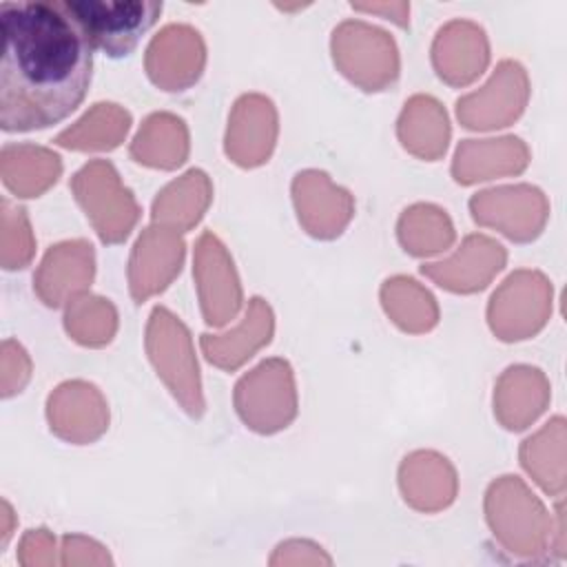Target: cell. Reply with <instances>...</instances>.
Segmentation results:
<instances>
[{"label": "cell", "mask_w": 567, "mask_h": 567, "mask_svg": "<svg viewBox=\"0 0 567 567\" xmlns=\"http://www.w3.org/2000/svg\"><path fill=\"white\" fill-rule=\"evenodd\" d=\"M505 252L487 237L472 235L463 241L461 250L441 264H425L423 275L439 286L454 292H474L487 286V281L503 268Z\"/></svg>", "instance_id": "obj_15"}, {"label": "cell", "mask_w": 567, "mask_h": 567, "mask_svg": "<svg viewBox=\"0 0 567 567\" xmlns=\"http://www.w3.org/2000/svg\"><path fill=\"white\" fill-rule=\"evenodd\" d=\"M60 157L33 144H7L0 153V175L4 186L18 197H38L58 182Z\"/></svg>", "instance_id": "obj_19"}, {"label": "cell", "mask_w": 567, "mask_h": 567, "mask_svg": "<svg viewBox=\"0 0 567 567\" xmlns=\"http://www.w3.org/2000/svg\"><path fill=\"white\" fill-rule=\"evenodd\" d=\"M487 40L481 27L472 22H450L432 44V62L447 84H467L483 73L487 64Z\"/></svg>", "instance_id": "obj_16"}, {"label": "cell", "mask_w": 567, "mask_h": 567, "mask_svg": "<svg viewBox=\"0 0 567 567\" xmlns=\"http://www.w3.org/2000/svg\"><path fill=\"white\" fill-rule=\"evenodd\" d=\"M2 518H4V527H2V545H7L9 536H11V520H13V512L11 505L7 501H2Z\"/></svg>", "instance_id": "obj_32"}, {"label": "cell", "mask_w": 567, "mask_h": 567, "mask_svg": "<svg viewBox=\"0 0 567 567\" xmlns=\"http://www.w3.org/2000/svg\"><path fill=\"white\" fill-rule=\"evenodd\" d=\"M62 4L91 47L113 58L128 55L162 13V2L153 0H62Z\"/></svg>", "instance_id": "obj_2"}, {"label": "cell", "mask_w": 567, "mask_h": 567, "mask_svg": "<svg viewBox=\"0 0 567 567\" xmlns=\"http://www.w3.org/2000/svg\"><path fill=\"white\" fill-rule=\"evenodd\" d=\"M93 279V246L78 239L51 246L33 277V290L38 297L58 308L64 301L75 299Z\"/></svg>", "instance_id": "obj_14"}, {"label": "cell", "mask_w": 567, "mask_h": 567, "mask_svg": "<svg viewBox=\"0 0 567 567\" xmlns=\"http://www.w3.org/2000/svg\"><path fill=\"white\" fill-rule=\"evenodd\" d=\"M299 221L315 237H337L352 217V197L334 186L326 173L303 171L292 182Z\"/></svg>", "instance_id": "obj_12"}, {"label": "cell", "mask_w": 567, "mask_h": 567, "mask_svg": "<svg viewBox=\"0 0 567 567\" xmlns=\"http://www.w3.org/2000/svg\"><path fill=\"white\" fill-rule=\"evenodd\" d=\"M51 432L71 443H91L109 425V410L95 385L66 381L55 388L47 403Z\"/></svg>", "instance_id": "obj_9"}, {"label": "cell", "mask_w": 567, "mask_h": 567, "mask_svg": "<svg viewBox=\"0 0 567 567\" xmlns=\"http://www.w3.org/2000/svg\"><path fill=\"white\" fill-rule=\"evenodd\" d=\"M204 60L206 49L199 33L186 24H171L148 44L146 71L157 86L182 91L197 82Z\"/></svg>", "instance_id": "obj_8"}, {"label": "cell", "mask_w": 567, "mask_h": 567, "mask_svg": "<svg viewBox=\"0 0 567 567\" xmlns=\"http://www.w3.org/2000/svg\"><path fill=\"white\" fill-rule=\"evenodd\" d=\"M146 350L164 383L190 416H202L199 370L186 326L166 308H155L146 328Z\"/></svg>", "instance_id": "obj_3"}, {"label": "cell", "mask_w": 567, "mask_h": 567, "mask_svg": "<svg viewBox=\"0 0 567 567\" xmlns=\"http://www.w3.org/2000/svg\"><path fill=\"white\" fill-rule=\"evenodd\" d=\"M117 326L115 308L109 303V299L102 297H75L71 299L66 315H64V328L66 332L82 346H104L111 341Z\"/></svg>", "instance_id": "obj_27"}, {"label": "cell", "mask_w": 567, "mask_h": 567, "mask_svg": "<svg viewBox=\"0 0 567 567\" xmlns=\"http://www.w3.org/2000/svg\"><path fill=\"white\" fill-rule=\"evenodd\" d=\"M403 498L425 512L441 509L452 503L456 492V476L447 458L434 452L410 454L399 472Z\"/></svg>", "instance_id": "obj_17"}, {"label": "cell", "mask_w": 567, "mask_h": 567, "mask_svg": "<svg viewBox=\"0 0 567 567\" xmlns=\"http://www.w3.org/2000/svg\"><path fill=\"white\" fill-rule=\"evenodd\" d=\"M2 230H0V261L4 270H18L29 266L35 241L27 219V210L18 204H11L7 197L0 202Z\"/></svg>", "instance_id": "obj_28"}, {"label": "cell", "mask_w": 567, "mask_h": 567, "mask_svg": "<svg viewBox=\"0 0 567 567\" xmlns=\"http://www.w3.org/2000/svg\"><path fill=\"white\" fill-rule=\"evenodd\" d=\"M332 51L337 66L365 91H381L399 75L394 40L377 27L343 22L334 29Z\"/></svg>", "instance_id": "obj_6"}, {"label": "cell", "mask_w": 567, "mask_h": 567, "mask_svg": "<svg viewBox=\"0 0 567 567\" xmlns=\"http://www.w3.org/2000/svg\"><path fill=\"white\" fill-rule=\"evenodd\" d=\"M29 377H31V361L24 348L13 339H4L2 357H0V394L4 399L18 394L29 381Z\"/></svg>", "instance_id": "obj_29"}, {"label": "cell", "mask_w": 567, "mask_h": 567, "mask_svg": "<svg viewBox=\"0 0 567 567\" xmlns=\"http://www.w3.org/2000/svg\"><path fill=\"white\" fill-rule=\"evenodd\" d=\"M131 155L135 162L153 168H175L186 162L188 131L171 113L151 115L133 140Z\"/></svg>", "instance_id": "obj_22"}, {"label": "cell", "mask_w": 567, "mask_h": 567, "mask_svg": "<svg viewBox=\"0 0 567 567\" xmlns=\"http://www.w3.org/2000/svg\"><path fill=\"white\" fill-rule=\"evenodd\" d=\"M272 337V310L255 297L250 299L244 323L228 334H202V350L206 359L224 370H233L250 359Z\"/></svg>", "instance_id": "obj_18"}, {"label": "cell", "mask_w": 567, "mask_h": 567, "mask_svg": "<svg viewBox=\"0 0 567 567\" xmlns=\"http://www.w3.org/2000/svg\"><path fill=\"white\" fill-rule=\"evenodd\" d=\"M401 144L425 159H436L447 148L450 122L443 106L430 95L412 97L399 120Z\"/></svg>", "instance_id": "obj_21"}, {"label": "cell", "mask_w": 567, "mask_h": 567, "mask_svg": "<svg viewBox=\"0 0 567 567\" xmlns=\"http://www.w3.org/2000/svg\"><path fill=\"white\" fill-rule=\"evenodd\" d=\"M62 549H64V565H73V563H111L109 554L104 551V547H100L97 543L82 538V536H64L62 540Z\"/></svg>", "instance_id": "obj_31"}, {"label": "cell", "mask_w": 567, "mask_h": 567, "mask_svg": "<svg viewBox=\"0 0 567 567\" xmlns=\"http://www.w3.org/2000/svg\"><path fill=\"white\" fill-rule=\"evenodd\" d=\"M525 157V148L516 137L465 140L456 148L452 173L458 184H474L498 173H518L527 164Z\"/></svg>", "instance_id": "obj_20"}, {"label": "cell", "mask_w": 567, "mask_h": 567, "mask_svg": "<svg viewBox=\"0 0 567 567\" xmlns=\"http://www.w3.org/2000/svg\"><path fill=\"white\" fill-rule=\"evenodd\" d=\"M184 261V241L171 228H146L131 255L128 281L137 303L164 290L179 272Z\"/></svg>", "instance_id": "obj_11"}, {"label": "cell", "mask_w": 567, "mask_h": 567, "mask_svg": "<svg viewBox=\"0 0 567 567\" xmlns=\"http://www.w3.org/2000/svg\"><path fill=\"white\" fill-rule=\"evenodd\" d=\"M195 279L206 323L224 326L241 306V288L224 244L204 233L195 248Z\"/></svg>", "instance_id": "obj_7"}, {"label": "cell", "mask_w": 567, "mask_h": 567, "mask_svg": "<svg viewBox=\"0 0 567 567\" xmlns=\"http://www.w3.org/2000/svg\"><path fill=\"white\" fill-rule=\"evenodd\" d=\"M525 75L516 62H501L494 78L478 91L458 100V120L467 128L507 126L523 111Z\"/></svg>", "instance_id": "obj_10"}, {"label": "cell", "mask_w": 567, "mask_h": 567, "mask_svg": "<svg viewBox=\"0 0 567 567\" xmlns=\"http://www.w3.org/2000/svg\"><path fill=\"white\" fill-rule=\"evenodd\" d=\"M53 536L47 529H29L20 540L18 560L24 567L51 565L53 563Z\"/></svg>", "instance_id": "obj_30"}, {"label": "cell", "mask_w": 567, "mask_h": 567, "mask_svg": "<svg viewBox=\"0 0 567 567\" xmlns=\"http://www.w3.org/2000/svg\"><path fill=\"white\" fill-rule=\"evenodd\" d=\"M454 239V228L445 210L416 204L408 208L399 219V241L410 255H432L445 250Z\"/></svg>", "instance_id": "obj_26"}, {"label": "cell", "mask_w": 567, "mask_h": 567, "mask_svg": "<svg viewBox=\"0 0 567 567\" xmlns=\"http://www.w3.org/2000/svg\"><path fill=\"white\" fill-rule=\"evenodd\" d=\"M210 202V182L206 173L193 168L168 184L153 202V219L177 230L193 228Z\"/></svg>", "instance_id": "obj_23"}, {"label": "cell", "mask_w": 567, "mask_h": 567, "mask_svg": "<svg viewBox=\"0 0 567 567\" xmlns=\"http://www.w3.org/2000/svg\"><path fill=\"white\" fill-rule=\"evenodd\" d=\"M131 115L117 104H95L75 126L62 131L55 144L73 151H109L126 135Z\"/></svg>", "instance_id": "obj_24"}, {"label": "cell", "mask_w": 567, "mask_h": 567, "mask_svg": "<svg viewBox=\"0 0 567 567\" xmlns=\"http://www.w3.org/2000/svg\"><path fill=\"white\" fill-rule=\"evenodd\" d=\"M71 188L104 244H117L128 237L140 208L111 162L95 159L82 166L73 175Z\"/></svg>", "instance_id": "obj_4"}, {"label": "cell", "mask_w": 567, "mask_h": 567, "mask_svg": "<svg viewBox=\"0 0 567 567\" xmlns=\"http://www.w3.org/2000/svg\"><path fill=\"white\" fill-rule=\"evenodd\" d=\"M381 299L385 312L403 330L425 332L439 319L434 297L410 277L388 279L381 288Z\"/></svg>", "instance_id": "obj_25"}, {"label": "cell", "mask_w": 567, "mask_h": 567, "mask_svg": "<svg viewBox=\"0 0 567 567\" xmlns=\"http://www.w3.org/2000/svg\"><path fill=\"white\" fill-rule=\"evenodd\" d=\"M275 137L277 113L272 102L264 95L239 97L226 133L228 157L239 166H259L270 157Z\"/></svg>", "instance_id": "obj_13"}, {"label": "cell", "mask_w": 567, "mask_h": 567, "mask_svg": "<svg viewBox=\"0 0 567 567\" xmlns=\"http://www.w3.org/2000/svg\"><path fill=\"white\" fill-rule=\"evenodd\" d=\"M241 421L261 434L286 427L297 414L292 370L284 359H270L241 377L235 388Z\"/></svg>", "instance_id": "obj_5"}, {"label": "cell", "mask_w": 567, "mask_h": 567, "mask_svg": "<svg viewBox=\"0 0 567 567\" xmlns=\"http://www.w3.org/2000/svg\"><path fill=\"white\" fill-rule=\"evenodd\" d=\"M0 126L47 128L71 115L91 84L93 47L62 0L0 2Z\"/></svg>", "instance_id": "obj_1"}]
</instances>
